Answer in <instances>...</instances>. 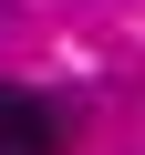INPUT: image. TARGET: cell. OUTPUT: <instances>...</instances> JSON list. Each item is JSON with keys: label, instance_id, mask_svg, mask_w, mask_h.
<instances>
[{"label": "cell", "instance_id": "cell-1", "mask_svg": "<svg viewBox=\"0 0 145 155\" xmlns=\"http://www.w3.org/2000/svg\"><path fill=\"white\" fill-rule=\"evenodd\" d=\"M62 104L31 93V83H0V155H62Z\"/></svg>", "mask_w": 145, "mask_h": 155}]
</instances>
